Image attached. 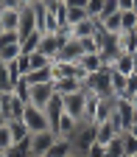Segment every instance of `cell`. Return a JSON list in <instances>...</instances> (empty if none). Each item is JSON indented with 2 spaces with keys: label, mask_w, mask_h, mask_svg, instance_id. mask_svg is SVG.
Returning a JSON list of instances; mask_svg holds the SVG:
<instances>
[{
  "label": "cell",
  "mask_w": 137,
  "mask_h": 157,
  "mask_svg": "<svg viewBox=\"0 0 137 157\" xmlns=\"http://www.w3.org/2000/svg\"><path fill=\"white\" fill-rule=\"evenodd\" d=\"M23 124L28 126V132H31V135L50 129L48 112H45V109H39V107H31V104H28V107H25V112H23Z\"/></svg>",
  "instance_id": "obj_1"
},
{
  "label": "cell",
  "mask_w": 137,
  "mask_h": 157,
  "mask_svg": "<svg viewBox=\"0 0 137 157\" xmlns=\"http://www.w3.org/2000/svg\"><path fill=\"white\" fill-rule=\"evenodd\" d=\"M25 101L23 98H17L14 93H0V112H3L9 121H14V118H23V112H25Z\"/></svg>",
  "instance_id": "obj_2"
},
{
  "label": "cell",
  "mask_w": 137,
  "mask_h": 157,
  "mask_svg": "<svg viewBox=\"0 0 137 157\" xmlns=\"http://www.w3.org/2000/svg\"><path fill=\"white\" fill-rule=\"evenodd\" d=\"M56 132L53 129H45V132H36V135H31V157H45L48 151H50V146L56 143Z\"/></svg>",
  "instance_id": "obj_3"
},
{
  "label": "cell",
  "mask_w": 137,
  "mask_h": 157,
  "mask_svg": "<svg viewBox=\"0 0 137 157\" xmlns=\"http://www.w3.org/2000/svg\"><path fill=\"white\" fill-rule=\"evenodd\" d=\"M28 87H31V90H28V104H31V107H39V109H45L48 101H50V95L56 93L53 82H45V84H28Z\"/></svg>",
  "instance_id": "obj_4"
},
{
  "label": "cell",
  "mask_w": 137,
  "mask_h": 157,
  "mask_svg": "<svg viewBox=\"0 0 137 157\" xmlns=\"http://www.w3.org/2000/svg\"><path fill=\"white\" fill-rule=\"evenodd\" d=\"M92 143H95V124H81V129L73 135V151L84 157Z\"/></svg>",
  "instance_id": "obj_5"
},
{
  "label": "cell",
  "mask_w": 137,
  "mask_h": 157,
  "mask_svg": "<svg viewBox=\"0 0 137 157\" xmlns=\"http://www.w3.org/2000/svg\"><path fill=\"white\" fill-rule=\"evenodd\" d=\"M65 98V112L78 118V121L84 124V101H87V93L78 90V93H70V95H62Z\"/></svg>",
  "instance_id": "obj_6"
},
{
  "label": "cell",
  "mask_w": 137,
  "mask_h": 157,
  "mask_svg": "<svg viewBox=\"0 0 137 157\" xmlns=\"http://www.w3.org/2000/svg\"><path fill=\"white\" fill-rule=\"evenodd\" d=\"M78 129H81V121L73 118V115H67V112L59 115V121H56V126H53V132H56L59 137H73Z\"/></svg>",
  "instance_id": "obj_7"
},
{
  "label": "cell",
  "mask_w": 137,
  "mask_h": 157,
  "mask_svg": "<svg viewBox=\"0 0 137 157\" xmlns=\"http://www.w3.org/2000/svg\"><path fill=\"white\" fill-rule=\"evenodd\" d=\"M34 31H36V11H34V6H23L20 9V28H17V34H20V39H23V36H28Z\"/></svg>",
  "instance_id": "obj_8"
},
{
  "label": "cell",
  "mask_w": 137,
  "mask_h": 157,
  "mask_svg": "<svg viewBox=\"0 0 137 157\" xmlns=\"http://www.w3.org/2000/svg\"><path fill=\"white\" fill-rule=\"evenodd\" d=\"M115 42H117V53H134L137 51V34L120 31V34H115Z\"/></svg>",
  "instance_id": "obj_9"
},
{
  "label": "cell",
  "mask_w": 137,
  "mask_h": 157,
  "mask_svg": "<svg viewBox=\"0 0 137 157\" xmlns=\"http://www.w3.org/2000/svg\"><path fill=\"white\" fill-rule=\"evenodd\" d=\"M45 112H48V121H50V129H53L56 121H59V115L65 112V98L59 95V93H53L50 101H48V107H45Z\"/></svg>",
  "instance_id": "obj_10"
},
{
  "label": "cell",
  "mask_w": 137,
  "mask_h": 157,
  "mask_svg": "<svg viewBox=\"0 0 137 157\" xmlns=\"http://www.w3.org/2000/svg\"><path fill=\"white\" fill-rule=\"evenodd\" d=\"M95 28H98V20H81V23H76V25H70V36H76V39H87V36H92L95 34Z\"/></svg>",
  "instance_id": "obj_11"
},
{
  "label": "cell",
  "mask_w": 137,
  "mask_h": 157,
  "mask_svg": "<svg viewBox=\"0 0 137 157\" xmlns=\"http://www.w3.org/2000/svg\"><path fill=\"white\" fill-rule=\"evenodd\" d=\"M73 154V137H56V143L45 157H70Z\"/></svg>",
  "instance_id": "obj_12"
},
{
  "label": "cell",
  "mask_w": 137,
  "mask_h": 157,
  "mask_svg": "<svg viewBox=\"0 0 137 157\" xmlns=\"http://www.w3.org/2000/svg\"><path fill=\"white\" fill-rule=\"evenodd\" d=\"M53 87H56V93H59V95H70V93H78V90H84V84L78 82V78H73V76L53 82Z\"/></svg>",
  "instance_id": "obj_13"
},
{
  "label": "cell",
  "mask_w": 137,
  "mask_h": 157,
  "mask_svg": "<svg viewBox=\"0 0 137 157\" xmlns=\"http://www.w3.org/2000/svg\"><path fill=\"white\" fill-rule=\"evenodd\" d=\"M0 23L6 31H17L20 28V9H0Z\"/></svg>",
  "instance_id": "obj_14"
},
{
  "label": "cell",
  "mask_w": 137,
  "mask_h": 157,
  "mask_svg": "<svg viewBox=\"0 0 137 157\" xmlns=\"http://www.w3.org/2000/svg\"><path fill=\"white\" fill-rule=\"evenodd\" d=\"M117 132H115V126L109 124V121H104V124H95V143H101V146H106L112 137H115Z\"/></svg>",
  "instance_id": "obj_15"
},
{
  "label": "cell",
  "mask_w": 137,
  "mask_h": 157,
  "mask_svg": "<svg viewBox=\"0 0 137 157\" xmlns=\"http://www.w3.org/2000/svg\"><path fill=\"white\" fill-rule=\"evenodd\" d=\"M28 84H45V82H53V73H50V65L48 67H39V70H31L28 76H23Z\"/></svg>",
  "instance_id": "obj_16"
},
{
  "label": "cell",
  "mask_w": 137,
  "mask_h": 157,
  "mask_svg": "<svg viewBox=\"0 0 137 157\" xmlns=\"http://www.w3.org/2000/svg\"><path fill=\"white\" fill-rule=\"evenodd\" d=\"M39 42H42V31H34L20 39V48H23V53H34V51H39Z\"/></svg>",
  "instance_id": "obj_17"
},
{
  "label": "cell",
  "mask_w": 137,
  "mask_h": 157,
  "mask_svg": "<svg viewBox=\"0 0 137 157\" xmlns=\"http://www.w3.org/2000/svg\"><path fill=\"white\" fill-rule=\"evenodd\" d=\"M76 65H81L87 73H98V70L104 67V65H101V56H98V53H84V56L76 62Z\"/></svg>",
  "instance_id": "obj_18"
},
{
  "label": "cell",
  "mask_w": 137,
  "mask_h": 157,
  "mask_svg": "<svg viewBox=\"0 0 137 157\" xmlns=\"http://www.w3.org/2000/svg\"><path fill=\"white\" fill-rule=\"evenodd\" d=\"M9 129H11V137H14V143H20V140H25V137H31L28 126L23 124V118H14V121H9Z\"/></svg>",
  "instance_id": "obj_19"
},
{
  "label": "cell",
  "mask_w": 137,
  "mask_h": 157,
  "mask_svg": "<svg viewBox=\"0 0 137 157\" xmlns=\"http://www.w3.org/2000/svg\"><path fill=\"white\" fill-rule=\"evenodd\" d=\"M126 84H129V76H123V73L112 70V95L126 98Z\"/></svg>",
  "instance_id": "obj_20"
},
{
  "label": "cell",
  "mask_w": 137,
  "mask_h": 157,
  "mask_svg": "<svg viewBox=\"0 0 137 157\" xmlns=\"http://www.w3.org/2000/svg\"><path fill=\"white\" fill-rule=\"evenodd\" d=\"M98 25H101L106 34H120L123 28H120V11L117 14H109V17H104V20H98Z\"/></svg>",
  "instance_id": "obj_21"
},
{
  "label": "cell",
  "mask_w": 137,
  "mask_h": 157,
  "mask_svg": "<svg viewBox=\"0 0 137 157\" xmlns=\"http://www.w3.org/2000/svg\"><path fill=\"white\" fill-rule=\"evenodd\" d=\"M23 53V48H20V42H11V45H0V62H14V59Z\"/></svg>",
  "instance_id": "obj_22"
},
{
  "label": "cell",
  "mask_w": 137,
  "mask_h": 157,
  "mask_svg": "<svg viewBox=\"0 0 137 157\" xmlns=\"http://www.w3.org/2000/svg\"><path fill=\"white\" fill-rule=\"evenodd\" d=\"M11 90H14V78L9 76L6 62H0V93H11Z\"/></svg>",
  "instance_id": "obj_23"
},
{
  "label": "cell",
  "mask_w": 137,
  "mask_h": 157,
  "mask_svg": "<svg viewBox=\"0 0 137 157\" xmlns=\"http://www.w3.org/2000/svg\"><path fill=\"white\" fill-rule=\"evenodd\" d=\"M123 157H137V137L131 132H123Z\"/></svg>",
  "instance_id": "obj_24"
},
{
  "label": "cell",
  "mask_w": 137,
  "mask_h": 157,
  "mask_svg": "<svg viewBox=\"0 0 137 157\" xmlns=\"http://www.w3.org/2000/svg\"><path fill=\"white\" fill-rule=\"evenodd\" d=\"M106 154L109 157H123V135H115L106 143Z\"/></svg>",
  "instance_id": "obj_25"
},
{
  "label": "cell",
  "mask_w": 137,
  "mask_h": 157,
  "mask_svg": "<svg viewBox=\"0 0 137 157\" xmlns=\"http://www.w3.org/2000/svg\"><path fill=\"white\" fill-rule=\"evenodd\" d=\"M104 3H106V0H90V3H87V17H90V20H101Z\"/></svg>",
  "instance_id": "obj_26"
},
{
  "label": "cell",
  "mask_w": 137,
  "mask_h": 157,
  "mask_svg": "<svg viewBox=\"0 0 137 157\" xmlns=\"http://www.w3.org/2000/svg\"><path fill=\"white\" fill-rule=\"evenodd\" d=\"M28 59H31V70H39V67H48V65H50V56L39 53V51L28 53Z\"/></svg>",
  "instance_id": "obj_27"
},
{
  "label": "cell",
  "mask_w": 137,
  "mask_h": 157,
  "mask_svg": "<svg viewBox=\"0 0 137 157\" xmlns=\"http://www.w3.org/2000/svg\"><path fill=\"white\" fill-rule=\"evenodd\" d=\"M134 25H137V11H120V28L134 31Z\"/></svg>",
  "instance_id": "obj_28"
},
{
  "label": "cell",
  "mask_w": 137,
  "mask_h": 157,
  "mask_svg": "<svg viewBox=\"0 0 137 157\" xmlns=\"http://www.w3.org/2000/svg\"><path fill=\"white\" fill-rule=\"evenodd\" d=\"M11 146H14V137H11V129L6 124V126H0V151H9Z\"/></svg>",
  "instance_id": "obj_29"
},
{
  "label": "cell",
  "mask_w": 137,
  "mask_h": 157,
  "mask_svg": "<svg viewBox=\"0 0 137 157\" xmlns=\"http://www.w3.org/2000/svg\"><path fill=\"white\" fill-rule=\"evenodd\" d=\"M81 20H87V9H70L67 6V25H76Z\"/></svg>",
  "instance_id": "obj_30"
},
{
  "label": "cell",
  "mask_w": 137,
  "mask_h": 157,
  "mask_svg": "<svg viewBox=\"0 0 137 157\" xmlns=\"http://www.w3.org/2000/svg\"><path fill=\"white\" fill-rule=\"evenodd\" d=\"M84 157H109V154H106V146H101V143H92V146H90V151H87Z\"/></svg>",
  "instance_id": "obj_31"
},
{
  "label": "cell",
  "mask_w": 137,
  "mask_h": 157,
  "mask_svg": "<svg viewBox=\"0 0 137 157\" xmlns=\"http://www.w3.org/2000/svg\"><path fill=\"white\" fill-rule=\"evenodd\" d=\"M3 154H6V157H31L28 151H23L20 146H11V149H9V151H3Z\"/></svg>",
  "instance_id": "obj_32"
},
{
  "label": "cell",
  "mask_w": 137,
  "mask_h": 157,
  "mask_svg": "<svg viewBox=\"0 0 137 157\" xmlns=\"http://www.w3.org/2000/svg\"><path fill=\"white\" fill-rule=\"evenodd\" d=\"M117 9L120 11H134V0H117Z\"/></svg>",
  "instance_id": "obj_33"
},
{
  "label": "cell",
  "mask_w": 137,
  "mask_h": 157,
  "mask_svg": "<svg viewBox=\"0 0 137 157\" xmlns=\"http://www.w3.org/2000/svg\"><path fill=\"white\" fill-rule=\"evenodd\" d=\"M0 9H23L20 0H0Z\"/></svg>",
  "instance_id": "obj_34"
},
{
  "label": "cell",
  "mask_w": 137,
  "mask_h": 157,
  "mask_svg": "<svg viewBox=\"0 0 137 157\" xmlns=\"http://www.w3.org/2000/svg\"><path fill=\"white\" fill-rule=\"evenodd\" d=\"M87 3H90V0H67L70 9H87Z\"/></svg>",
  "instance_id": "obj_35"
},
{
  "label": "cell",
  "mask_w": 137,
  "mask_h": 157,
  "mask_svg": "<svg viewBox=\"0 0 137 157\" xmlns=\"http://www.w3.org/2000/svg\"><path fill=\"white\" fill-rule=\"evenodd\" d=\"M34 3H39V0H20V6H34Z\"/></svg>",
  "instance_id": "obj_36"
},
{
  "label": "cell",
  "mask_w": 137,
  "mask_h": 157,
  "mask_svg": "<svg viewBox=\"0 0 137 157\" xmlns=\"http://www.w3.org/2000/svg\"><path fill=\"white\" fill-rule=\"evenodd\" d=\"M131 124H137V107L131 109Z\"/></svg>",
  "instance_id": "obj_37"
},
{
  "label": "cell",
  "mask_w": 137,
  "mask_h": 157,
  "mask_svg": "<svg viewBox=\"0 0 137 157\" xmlns=\"http://www.w3.org/2000/svg\"><path fill=\"white\" fill-rule=\"evenodd\" d=\"M3 31H6V28H3V23H0V34H3Z\"/></svg>",
  "instance_id": "obj_38"
},
{
  "label": "cell",
  "mask_w": 137,
  "mask_h": 157,
  "mask_svg": "<svg viewBox=\"0 0 137 157\" xmlns=\"http://www.w3.org/2000/svg\"><path fill=\"white\" fill-rule=\"evenodd\" d=\"M70 157H81V154H76V151H73V154H70Z\"/></svg>",
  "instance_id": "obj_39"
},
{
  "label": "cell",
  "mask_w": 137,
  "mask_h": 157,
  "mask_svg": "<svg viewBox=\"0 0 137 157\" xmlns=\"http://www.w3.org/2000/svg\"><path fill=\"white\" fill-rule=\"evenodd\" d=\"M134 11H137V0H134Z\"/></svg>",
  "instance_id": "obj_40"
},
{
  "label": "cell",
  "mask_w": 137,
  "mask_h": 157,
  "mask_svg": "<svg viewBox=\"0 0 137 157\" xmlns=\"http://www.w3.org/2000/svg\"><path fill=\"white\" fill-rule=\"evenodd\" d=\"M134 34H137V25H134Z\"/></svg>",
  "instance_id": "obj_41"
},
{
  "label": "cell",
  "mask_w": 137,
  "mask_h": 157,
  "mask_svg": "<svg viewBox=\"0 0 137 157\" xmlns=\"http://www.w3.org/2000/svg\"><path fill=\"white\" fill-rule=\"evenodd\" d=\"M0 157H6V154H0Z\"/></svg>",
  "instance_id": "obj_42"
},
{
  "label": "cell",
  "mask_w": 137,
  "mask_h": 157,
  "mask_svg": "<svg viewBox=\"0 0 137 157\" xmlns=\"http://www.w3.org/2000/svg\"><path fill=\"white\" fill-rule=\"evenodd\" d=\"M39 3H42V0H39Z\"/></svg>",
  "instance_id": "obj_43"
},
{
  "label": "cell",
  "mask_w": 137,
  "mask_h": 157,
  "mask_svg": "<svg viewBox=\"0 0 137 157\" xmlns=\"http://www.w3.org/2000/svg\"><path fill=\"white\" fill-rule=\"evenodd\" d=\"M0 154H3V151H0Z\"/></svg>",
  "instance_id": "obj_44"
},
{
  "label": "cell",
  "mask_w": 137,
  "mask_h": 157,
  "mask_svg": "<svg viewBox=\"0 0 137 157\" xmlns=\"http://www.w3.org/2000/svg\"><path fill=\"white\" fill-rule=\"evenodd\" d=\"M65 3H67V0H65Z\"/></svg>",
  "instance_id": "obj_45"
},
{
  "label": "cell",
  "mask_w": 137,
  "mask_h": 157,
  "mask_svg": "<svg viewBox=\"0 0 137 157\" xmlns=\"http://www.w3.org/2000/svg\"><path fill=\"white\" fill-rule=\"evenodd\" d=\"M134 73H137V70H134Z\"/></svg>",
  "instance_id": "obj_46"
}]
</instances>
